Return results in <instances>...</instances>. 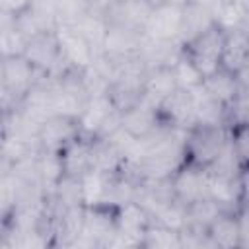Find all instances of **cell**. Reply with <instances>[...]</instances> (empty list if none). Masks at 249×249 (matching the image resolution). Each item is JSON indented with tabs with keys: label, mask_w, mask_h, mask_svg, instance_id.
<instances>
[{
	"label": "cell",
	"mask_w": 249,
	"mask_h": 249,
	"mask_svg": "<svg viewBox=\"0 0 249 249\" xmlns=\"http://www.w3.org/2000/svg\"><path fill=\"white\" fill-rule=\"evenodd\" d=\"M228 146V124H195L185 136V163L208 169Z\"/></svg>",
	"instance_id": "obj_1"
},
{
	"label": "cell",
	"mask_w": 249,
	"mask_h": 249,
	"mask_svg": "<svg viewBox=\"0 0 249 249\" xmlns=\"http://www.w3.org/2000/svg\"><path fill=\"white\" fill-rule=\"evenodd\" d=\"M39 70L25 56L2 58V107L4 111L16 109L29 89L41 80Z\"/></svg>",
	"instance_id": "obj_2"
},
{
	"label": "cell",
	"mask_w": 249,
	"mask_h": 249,
	"mask_svg": "<svg viewBox=\"0 0 249 249\" xmlns=\"http://www.w3.org/2000/svg\"><path fill=\"white\" fill-rule=\"evenodd\" d=\"M226 29L218 23L210 25L206 31L198 33L191 41L183 43V54L202 72L204 78L218 72L222 68V53H224Z\"/></svg>",
	"instance_id": "obj_3"
},
{
	"label": "cell",
	"mask_w": 249,
	"mask_h": 249,
	"mask_svg": "<svg viewBox=\"0 0 249 249\" xmlns=\"http://www.w3.org/2000/svg\"><path fill=\"white\" fill-rule=\"evenodd\" d=\"M56 37L60 45V56L62 62L68 70L74 72H84L89 68L99 54L93 45L74 27V25H58L56 27Z\"/></svg>",
	"instance_id": "obj_4"
},
{
	"label": "cell",
	"mask_w": 249,
	"mask_h": 249,
	"mask_svg": "<svg viewBox=\"0 0 249 249\" xmlns=\"http://www.w3.org/2000/svg\"><path fill=\"white\" fill-rule=\"evenodd\" d=\"M181 21H183V4H175V2L156 4L144 25V35L146 39H154V41L181 43Z\"/></svg>",
	"instance_id": "obj_5"
},
{
	"label": "cell",
	"mask_w": 249,
	"mask_h": 249,
	"mask_svg": "<svg viewBox=\"0 0 249 249\" xmlns=\"http://www.w3.org/2000/svg\"><path fill=\"white\" fill-rule=\"evenodd\" d=\"M195 91L177 88L160 105L161 123L171 128H179V130L193 128L196 124V93Z\"/></svg>",
	"instance_id": "obj_6"
},
{
	"label": "cell",
	"mask_w": 249,
	"mask_h": 249,
	"mask_svg": "<svg viewBox=\"0 0 249 249\" xmlns=\"http://www.w3.org/2000/svg\"><path fill=\"white\" fill-rule=\"evenodd\" d=\"M173 195L179 202L189 206L200 198L208 196V169L183 163L171 177Z\"/></svg>",
	"instance_id": "obj_7"
},
{
	"label": "cell",
	"mask_w": 249,
	"mask_h": 249,
	"mask_svg": "<svg viewBox=\"0 0 249 249\" xmlns=\"http://www.w3.org/2000/svg\"><path fill=\"white\" fill-rule=\"evenodd\" d=\"M121 126L136 140H144L150 134H154L160 126H163L160 117V107L142 97L136 105L121 113Z\"/></svg>",
	"instance_id": "obj_8"
},
{
	"label": "cell",
	"mask_w": 249,
	"mask_h": 249,
	"mask_svg": "<svg viewBox=\"0 0 249 249\" xmlns=\"http://www.w3.org/2000/svg\"><path fill=\"white\" fill-rule=\"evenodd\" d=\"M80 136V124L78 119L74 117H64V115H54L47 119L39 126L37 134V144L39 150H53L60 152L66 144L76 140Z\"/></svg>",
	"instance_id": "obj_9"
},
{
	"label": "cell",
	"mask_w": 249,
	"mask_h": 249,
	"mask_svg": "<svg viewBox=\"0 0 249 249\" xmlns=\"http://www.w3.org/2000/svg\"><path fill=\"white\" fill-rule=\"evenodd\" d=\"M152 8L154 6L148 0H117V2H109L103 8V16L109 25H121V27L144 31Z\"/></svg>",
	"instance_id": "obj_10"
},
{
	"label": "cell",
	"mask_w": 249,
	"mask_h": 249,
	"mask_svg": "<svg viewBox=\"0 0 249 249\" xmlns=\"http://www.w3.org/2000/svg\"><path fill=\"white\" fill-rule=\"evenodd\" d=\"M64 175L70 177H82L89 169H93V138L78 136L70 144H66L60 150Z\"/></svg>",
	"instance_id": "obj_11"
},
{
	"label": "cell",
	"mask_w": 249,
	"mask_h": 249,
	"mask_svg": "<svg viewBox=\"0 0 249 249\" xmlns=\"http://www.w3.org/2000/svg\"><path fill=\"white\" fill-rule=\"evenodd\" d=\"M216 23L214 8L202 4L198 0H191L183 4V21H181V45L196 37L198 33L206 31L210 25Z\"/></svg>",
	"instance_id": "obj_12"
},
{
	"label": "cell",
	"mask_w": 249,
	"mask_h": 249,
	"mask_svg": "<svg viewBox=\"0 0 249 249\" xmlns=\"http://www.w3.org/2000/svg\"><path fill=\"white\" fill-rule=\"evenodd\" d=\"M249 56V31L247 27H235L226 31L224 53H222V68L228 72H237L245 66Z\"/></svg>",
	"instance_id": "obj_13"
},
{
	"label": "cell",
	"mask_w": 249,
	"mask_h": 249,
	"mask_svg": "<svg viewBox=\"0 0 249 249\" xmlns=\"http://www.w3.org/2000/svg\"><path fill=\"white\" fill-rule=\"evenodd\" d=\"M177 89V82L173 76L171 66H160V68H150L146 72L144 78V99L154 103V105H161L173 91Z\"/></svg>",
	"instance_id": "obj_14"
},
{
	"label": "cell",
	"mask_w": 249,
	"mask_h": 249,
	"mask_svg": "<svg viewBox=\"0 0 249 249\" xmlns=\"http://www.w3.org/2000/svg\"><path fill=\"white\" fill-rule=\"evenodd\" d=\"M208 247H241L237 212H220L206 230Z\"/></svg>",
	"instance_id": "obj_15"
},
{
	"label": "cell",
	"mask_w": 249,
	"mask_h": 249,
	"mask_svg": "<svg viewBox=\"0 0 249 249\" xmlns=\"http://www.w3.org/2000/svg\"><path fill=\"white\" fill-rule=\"evenodd\" d=\"M202 89L210 97H214L216 101L226 105L228 109H231L233 103L239 99V88H237L235 76H233V72H228L224 68H220L218 72H214L208 78H204Z\"/></svg>",
	"instance_id": "obj_16"
},
{
	"label": "cell",
	"mask_w": 249,
	"mask_h": 249,
	"mask_svg": "<svg viewBox=\"0 0 249 249\" xmlns=\"http://www.w3.org/2000/svg\"><path fill=\"white\" fill-rule=\"evenodd\" d=\"M29 37L23 35L10 18L2 16V27H0V47H2V58L8 56H23L27 49Z\"/></svg>",
	"instance_id": "obj_17"
},
{
	"label": "cell",
	"mask_w": 249,
	"mask_h": 249,
	"mask_svg": "<svg viewBox=\"0 0 249 249\" xmlns=\"http://www.w3.org/2000/svg\"><path fill=\"white\" fill-rule=\"evenodd\" d=\"M228 142L239 161V167L249 169V121H230Z\"/></svg>",
	"instance_id": "obj_18"
},
{
	"label": "cell",
	"mask_w": 249,
	"mask_h": 249,
	"mask_svg": "<svg viewBox=\"0 0 249 249\" xmlns=\"http://www.w3.org/2000/svg\"><path fill=\"white\" fill-rule=\"evenodd\" d=\"M142 247H156V249H171V247H183V231L165 228L161 224L150 222V226L144 231Z\"/></svg>",
	"instance_id": "obj_19"
},
{
	"label": "cell",
	"mask_w": 249,
	"mask_h": 249,
	"mask_svg": "<svg viewBox=\"0 0 249 249\" xmlns=\"http://www.w3.org/2000/svg\"><path fill=\"white\" fill-rule=\"evenodd\" d=\"M173 70V76H175V82H177V88L181 89H189V91H195L198 88H202L204 84V76L202 72L183 54V49H181V56L173 62L171 66Z\"/></svg>",
	"instance_id": "obj_20"
},
{
	"label": "cell",
	"mask_w": 249,
	"mask_h": 249,
	"mask_svg": "<svg viewBox=\"0 0 249 249\" xmlns=\"http://www.w3.org/2000/svg\"><path fill=\"white\" fill-rule=\"evenodd\" d=\"M35 0H0V12L6 18H18L29 8H33Z\"/></svg>",
	"instance_id": "obj_21"
},
{
	"label": "cell",
	"mask_w": 249,
	"mask_h": 249,
	"mask_svg": "<svg viewBox=\"0 0 249 249\" xmlns=\"http://www.w3.org/2000/svg\"><path fill=\"white\" fill-rule=\"evenodd\" d=\"M237 222H239V245L249 247V206H243L237 210Z\"/></svg>",
	"instance_id": "obj_22"
},
{
	"label": "cell",
	"mask_w": 249,
	"mask_h": 249,
	"mask_svg": "<svg viewBox=\"0 0 249 249\" xmlns=\"http://www.w3.org/2000/svg\"><path fill=\"white\" fill-rule=\"evenodd\" d=\"M235 76V82H237V88H239V97L243 95H249V66H241L237 72H233Z\"/></svg>",
	"instance_id": "obj_23"
},
{
	"label": "cell",
	"mask_w": 249,
	"mask_h": 249,
	"mask_svg": "<svg viewBox=\"0 0 249 249\" xmlns=\"http://www.w3.org/2000/svg\"><path fill=\"white\" fill-rule=\"evenodd\" d=\"M245 64H247V66H249V56H247V62H245Z\"/></svg>",
	"instance_id": "obj_24"
}]
</instances>
